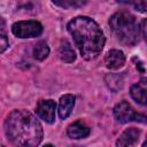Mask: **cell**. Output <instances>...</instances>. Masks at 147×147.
<instances>
[{"label":"cell","instance_id":"obj_1","mask_svg":"<svg viewBox=\"0 0 147 147\" xmlns=\"http://www.w3.org/2000/svg\"><path fill=\"white\" fill-rule=\"evenodd\" d=\"M5 133L15 147H37L44 136L40 122L25 109H15L7 116Z\"/></svg>","mask_w":147,"mask_h":147},{"label":"cell","instance_id":"obj_2","mask_svg":"<svg viewBox=\"0 0 147 147\" xmlns=\"http://www.w3.org/2000/svg\"><path fill=\"white\" fill-rule=\"evenodd\" d=\"M67 29L85 60H94L100 55L106 38L94 20L87 16H77L68 23Z\"/></svg>","mask_w":147,"mask_h":147},{"label":"cell","instance_id":"obj_3","mask_svg":"<svg viewBox=\"0 0 147 147\" xmlns=\"http://www.w3.org/2000/svg\"><path fill=\"white\" fill-rule=\"evenodd\" d=\"M109 25L116 38L125 46H134L140 36V26L129 11L119 10L109 18Z\"/></svg>","mask_w":147,"mask_h":147},{"label":"cell","instance_id":"obj_4","mask_svg":"<svg viewBox=\"0 0 147 147\" xmlns=\"http://www.w3.org/2000/svg\"><path fill=\"white\" fill-rule=\"evenodd\" d=\"M113 114L118 123L138 122L141 124H147V115L137 113L133 107L126 101H121L119 103H117L114 107Z\"/></svg>","mask_w":147,"mask_h":147},{"label":"cell","instance_id":"obj_5","mask_svg":"<svg viewBox=\"0 0 147 147\" xmlns=\"http://www.w3.org/2000/svg\"><path fill=\"white\" fill-rule=\"evenodd\" d=\"M11 32L18 38H33L42 32V25L37 21H18L11 25Z\"/></svg>","mask_w":147,"mask_h":147},{"label":"cell","instance_id":"obj_6","mask_svg":"<svg viewBox=\"0 0 147 147\" xmlns=\"http://www.w3.org/2000/svg\"><path fill=\"white\" fill-rule=\"evenodd\" d=\"M55 110H56V105L54 100H40L37 103L36 107V113L37 115L45 121L46 123H53L55 119Z\"/></svg>","mask_w":147,"mask_h":147},{"label":"cell","instance_id":"obj_7","mask_svg":"<svg viewBox=\"0 0 147 147\" xmlns=\"http://www.w3.org/2000/svg\"><path fill=\"white\" fill-rule=\"evenodd\" d=\"M130 94L137 103L147 107V77H144L138 83L133 84L130 88Z\"/></svg>","mask_w":147,"mask_h":147},{"label":"cell","instance_id":"obj_8","mask_svg":"<svg viewBox=\"0 0 147 147\" xmlns=\"http://www.w3.org/2000/svg\"><path fill=\"white\" fill-rule=\"evenodd\" d=\"M140 130L137 127H129L122 132L116 141V147H136L139 141Z\"/></svg>","mask_w":147,"mask_h":147},{"label":"cell","instance_id":"obj_9","mask_svg":"<svg viewBox=\"0 0 147 147\" xmlns=\"http://www.w3.org/2000/svg\"><path fill=\"white\" fill-rule=\"evenodd\" d=\"M125 63V55L119 49H110L105 56V64L110 70H117Z\"/></svg>","mask_w":147,"mask_h":147},{"label":"cell","instance_id":"obj_10","mask_svg":"<svg viewBox=\"0 0 147 147\" xmlns=\"http://www.w3.org/2000/svg\"><path fill=\"white\" fill-rule=\"evenodd\" d=\"M67 134L71 139H82L86 138L90 134V127L82 121H76L71 123L67 129Z\"/></svg>","mask_w":147,"mask_h":147},{"label":"cell","instance_id":"obj_11","mask_svg":"<svg viewBox=\"0 0 147 147\" xmlns=\"http://www.w3.org/2000/svg\"><path fill=\"white\" fill-rule=\"evenodd\" d=\"M75 101H76V98L72 94H64L61 96L59 102V110H57L61 119H65L69 117V115L74 109Z\"/></svg>","mask_w":147,"mask_h":147},{"label":"cell","instance_id":"obj_12","mask_svg":"<svg viewBox=\"0 0 147 147\" xmlns=\"http://www.w3.org/2000/svg\"><path fill=\"white\" fill-rule=\"evenodd\" d=\"M59 56L62 61L67 62V63H71L76 60V54H75V51L72 49L71 45L64 40L61 42L60 47H59Z\"/></svg>","mask_w":147,"mask_h":147},{"label":"cell","instance_id":"obj_13","mask_svg":"<svg viewBox=\"0 0 147 147\" xmlns=\"http://www.w3.org/2000/svg\"><path fill=\"white\" fill-rule=\"evenodd\" d=\"M49 54V47L46 44V41H39L34 45L33 47V56L36 60L38 61H42L45 60Z\"/></svg>","mask_w":147,"mask_h":147},{"label":"cell","instance_id":"obj_14","mask_svg":"<svg viewBox=\"0 0 147 147\" xmlns=\"http://www.w3.org/2000/svg\"><path fill=\"white\" fill-rule=\"evenodd\" d=\"M106 82H107L108 87L110 90L115 91V92L123 87V78L119 75H115V74L107 75L106 76Z\"/></svg>","mask_w":147,"mask_h":147},{"label":"cell","instance_id":"obj_15","mask_svg":"<svg viewBox=\"0 0 147 147\" xmlns=\"http://www.w3.org/2000/svg\"><path fill=\"white\" fill-rule=\"evenodd\" d=\"M55 6H60L62 8H77L79 6L85 5V1H54L53 2Z\"/></svg>","mask_w":147,"mask_h":147},{"label":"cell","instance_id":"obj_16","mask_svg":"<svg viewBox=\"0 0 147 147\" xmlns=\"http://www.w3.org/2000/svg\"><path fill=\"white\" fill-rule=\"evenodd\" d=\"M130 5L133 6V8L138 11H147V2L146 1H138V2H131Z\"/></svg>","mask_w":147,"mask_h":147},{"label":"cell","instance_id":"obj_17","mask_svg":"<svg viewBox=\"0 0 147 147\" xmlns=\"http://www.w3.org/2000/svg\"><path fill=\"white\" fill-rule=\"evenodd\" d=\"M8 46H9V42H8V39H7L6 34L1 33V36H0V52L3 53Z\"/></svg>","mask_w":147,"mask_h":147},{"label":"cell","instance_id":"obj_18","mask_svg":"<svg viewBox=\"0 0 147 147\" xmlns=\"http://www.w3.org/2000/svg\"><path fill=\"white\" fill-rule=\"evenodd\" d=\"M140 33L142 34L144 39L147 41V18H144L140 24Z\"/></svg>","mask_w":147,"mask_h":147},{"label":"cell","instance_id":"obj_19","mask_svg":"<svg viewBox=\"0 0 147 147\" xmlns=\"http://www.w3.org/2000/svg\"><path fill=\"white\" fill-rule=\"evenodd\" d=\"M42 147H54V146H53L52 144H46V145H44Z\"/></svg>","mask_w":147,"mask_h":147},{"label":"cell","instance_id":"obj_20","mask_svg":"<svg viewBox=\"0 0 147 147\" xmlns=\"http://www.w3.org/2000/svg\"><path fill=\"white\" fill-rule=\"evenodd\" d=\"M142 147H147V138H146V140L144 141V144H142Z\"/></svg>","mask_w":147,"mask_h":147}]
</instances>
